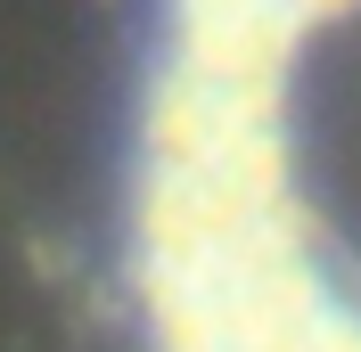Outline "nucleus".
<instances>
[{"label": "nucleus", "mask_w": 361, "mask_h": 352, "mask_svg": "<svg viewBox=\"0 0 361 352\" xmlns=\"http://www.w3.org/2000/svg\"><path fill=\"white\" fill-rule=\"evenodd\" d=\"M107 254L123 352H361V0H132Z\"/></svg>", "instance_id": "f257e3e1"}]
</instances>
